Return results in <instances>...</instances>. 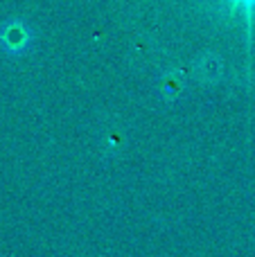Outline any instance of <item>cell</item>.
<instances>
[{"mask_svg":"<svg viewBox=\"0 0 255 257\" xmlns=\"http://www.w3.org/2000/svg\"><path fill=\"white\" fill-rule=\"evenodd\" d=\"M228 3H233L235 7H242L246 14H253L255 9V0H228Z\"/></svg>","mask_w":255,"mask_h":257,"instance_id":"7a4b0ae2","label":"cell"},{"mask_svg":"<svg viewBox=\"0 0 255 257\" xmlns=\"http://www.w3.org/2000/svg\"><path fill=\"white\" fill-rule=\"evenodd\" d=\"M7 39L14 43V48H23L27 43V39H30V32L25 30L23 23H12V27L7 30Z\"/></svg>","mask_w":255,"mask_h":257,"instance_id":"6da1fadb","label":"cell"}]
</instances>
